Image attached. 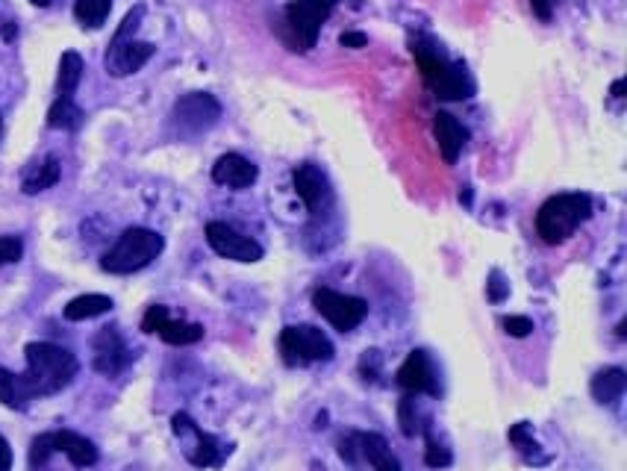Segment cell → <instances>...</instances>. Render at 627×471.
I'll list each match as a JSON object with an SVG mask.
<instances>
[{
	"label": "cell",
	"instance_id": "1",
	"mask_svg": "<svg viewBox=\"0 0 627 471\" xmlns=\"http://www.w3.org/2000/svg\"><path fill=\"white\" fill-rule=\"evenodd\" d=\"M24 357H27V371L18 374V383H21V395L27 404L36 398L62 392L80 371L77 357L51 342H30L24 348Z\"/></svg>",
	"mask_w": 627,
	"mask_h": 471
},
{
	"label": "cell",
	"instance_id": "2",
	"mask_svg": "<svg viewBox=\"0 0 627 471\" xmlns=\"http://www.w3.org/2000/svg\"><path fill=\"white\" fill-rule=\"evenodd\" d=\"M413 56H416L418 71H421L424 83L433 89L436 98H442V101H469L471 95H474V80L466 71V65L445 59V53L439 51L433 42L416 39L413 42Z\"/></svg>",
	"mask_w": 627,
	"mask_h": 471
},
{
	"label": "cell",
	"instance_id": "3",
	"mask_svg": "<svg viewBox=\"0 0 627 471\" xmlns=\"http://www.w3.org/2000/svg\"><path fill=\"white\" fill-rule=\"evenodd\" d=\"M592 218V198L583 192H563L548 198L536 212V233L545 245H563L572 239L580 224Z\"/></svg>",
	"mask_w": 627,
	"mask_h": 471
},
{
	"label": "cell",
	"instance_id": "4",
	"mask_svg": "<svg viewBox=\"0 0 627 471\" xmlns=\"http://www.w3.org/2000/svg\"><path fill=\"white\" fill-rule=\"evenodd\" d=\"M142 18H145V6L142 3L133 6L124 15L121 27L115 30V36L109 42V51H106V74H112V77H130V74H136L139 68H145L151 62V56H154L157 48L151 42H136L133 39V33L139 30Z\"/></svg>",
	"mask_w": 627,
	"mask_h": 471
},
{
	"label": "cell",
	"instance_id": "5",
	"mask_svg": "<svg viewBox=\"0 0 627 471\" xmlns=\"http://www.w3.org/2000/svg\"><path fill=\"white\" fill-rule=\"evenodd\" d=\"M162 248H165V239L159 236L157 230L130 227L106 251L101 268L109 271V274H133V271H142V268H148L151 262L157 260L159 254H162Z\"/></svg>",
	"mask_w": 627,
	"mask_h": 471
},
{
	"label": "cell",
	"instance_id": "6",
	"mask_svg": "<svg viewBox=\"0 0 627 471\" xmlns=\"http://www.w3.org/2000/svg\"><path fill=\"white\" fill-rule=\"evenodd\" d=\"M171 430H174V436L183 445V457L195 469H221L224 460L233 454V445H227L218 436L201 430L189 413H174L171 416Z\"/></svg>",
	"mask_w": 627,
	"mask_h": 471
},
{
	"label": "cell",
	"instance_id": "7",
	"mask_svg": "<svg viewBox=\"0 0 627 471\" xmlns=\"http://www.w3.org/2000/svg\"><path fill=\"white\" fill-rule=\"evenodd\" d=\"M53 454H65L77 469H89L98 463V445L74 430H51V433H42L33 439L30 445V469L39 471Z\"/></svg>",
	"mask_w": 627,
	"mask_h": 471
},
{
	"label": "cell",
	"instance_id": "8",
	"mask_svg": "<svg viewBox=\"0 0 627 471\" xmlns=\"http://www.w3.org/2000/svg\"><path fill=\"white\" fill-rule=\"evenodd\" d=\"M333 354H336L333 342L315 324H292V327H283L280 333V357L289 368L327 363L333 360Z\"/></svg>",
	"mask_w": 627,
	"mask_h": 471
},
{
	"label": "cell",
	"instance_id": "9",
	"mask_svg": "<svg viewBox=\"0 0 627 471\" xmlns=\"http://www.w3.org/2000/svg\"><path fill=\"white\" fill-rule=\"evenodd\" d=\"M339 0H292L286 6V30L292 51H310Z\"/></svg>",
	"mask_w": 627,
	"mask_h": 471
},
{
	"label": "cell",
	"instance_id": "10",
	"mask_svg": "<svg viewBox=\"0 0 627 471\" xmlns=\"http://www.w3.org/2000/svg\"><path fill=\"white\" fill-rule=\"evenodd\" d=\"M218 118H221V104L207 92L183 95L171 109V124H174L177 136H183V139H195V136L212 130L218 124Z\"/></svg>",
	"mask_w": 627,
	"mask_h": 471
},
{
	"label": "cell",
	"instance_id": "11",
	"mask_svg": "<svg viewBox=\"0 0 627 471\" xmlns=\"http://www.w3.org/2000/svg\"><path fill=\"white\" fill-rule=\"evenodd\" d=\"M313 307L321 318H327L339 333H351L357 330L368 315V304L363 298H354V295H345V292H336V289H315L313 292Z\"/></svg>",
	"mask_w": 627,
	"mask_h": 471
},
{
	"label": "cell",
	"instance_id": "12",
	"mask_svg": "<svg viewBox=\"0 0 627 471\" xmlns=\"http://www.w3.org/2000/svg\"><path fill=\"white\" fill-rule=\"evenodd\" d=\"M207 242L218 257L233 262H260L262 254H265L260 242H254L251 236L239 233L236 227H230L224 221H209Z\"/></svg>",
	"mask_w": 627,
	"mask_h": 471
},
{
	"label": "cell",
	"instance_id": "13",
	"mask_svg": "<svg viewBox=\"0 0 627 471\" xmlns=\"http://www.w3.org/2000/svg\"><path fill=\"white\" fill-rule=\"evenodd\" d=\"M395 380H398V386L407 395H430V398H439L442 395L439 374L433 368V360L427 357V351H410V357L404 360V366L398 368Z\"/></svg>",
	"mask_w": 627,
	"mask_h": 471
},
{
	"label": "cell",
	"instance_id": "14",
	"mask_svg": "<svg viewBox=\"0 0 627 471\" xmlns=\"http://www.w3.org/2000/svg\"><path fill=\"white\" fill-rule=\"evenodd\" d=\"M292 183H295V192L298 198L307 204V210L318 215L333 204V189H330V180L327 174L313 165V162H304V165H295L292 171Z\"/></svg>",
	"mask_w": 627,
	"mask_h": 471
},
{
	"label": "cell",
	"instance_id": "15",
	"mask_svg": "<svg viewBox=\"0 0 627 471\" xmlns=\"http://www.w3.org/2000/svg\"><path fill=\"white\" fill-rule=\"evenodd\" d=\"M92 351H95L92 366H95V371L106 374V377L121 374L124 368L133 363V351L127 348V342L121 339V333H118L115 327H104V330L92 339Z\"/></svg>",
	"mask_w": 627,
	"mask_h": 471
},
{
	"label": "cell",
	"instance_id": "16",
	"mask_svg": "<svg viewBox=\"0 0 627 471\" xmlns=\"http://www.w3.org/2000/svg\"><path fill=\"white\" fill-rule=\"evenodd\" d=\"M260 177V168L245 159L242 154H224L218 157V162L212 165V180L218 186H227V189H251Z\"/></svg>",
	"mask_w": 627,
	"mask_h": 471
},
{
	"label": "cell",
	"instance_id": "17",
	"mask_svg": "<svg viewBox=\"0 0 627 471\" xmlns=\"http://www.w3.org/2000/svg\"><path fill=\"white\" fill-rule=\"evenodd\" d=\"M433 136H436L439 154H442V159H445L448 165L457 162V157H460L463 148H466V139H469L466 127H463L451 112H436V115H433Z\"/></svg>",
	"mask_w": 627,
	"mask_h": 471
},
{
	"label": "cell",
	"instance_id": "18",
	"mask_svg": "<svg viewBox=\"0 0 627 471\" xmlns=\"http://www.w3.org/2000/svg\"><path fill=\"white\" fill-rule=\"evenodd\" d=\"M354 442H357L360 460H366L374 471H401L398 457L392 454L389 442L380 433H354Z\"/></svg>",
	"mask_w": 627,
	"mask_h": 471
},
{
	"label": "cell",
	"instance_id": "19",
	"mask_svg": "<svg viewBox=\"0 0 627 471\" xmlns=\"http://www.w3.org/2000/svg\"><path fill=\"white\" fill-rule=\"evenodd\" d=\"M625 389H627L625 368L616 366L598 371V374L592 377V383H589V392H592V398H595L598 404H619L622 395H625Z\"/></svg>",
	"mask_w": 627,
	"mask_h": 471
},
{
	"label": "cell",
	"instance_id": "20",
	"mask_svg": "<svg viewBox=\"0 0 627 471\" xmlns=\"http://www.w3.org/2000/svg\"><path fill=\"white\" fill-rule=\"evenodd\" d=\"M59 177H62V165H59V159L45 157L42 162L30 165V171H27V174H24V180H21V192H24V195H39V192H48V189H53V186L59 183Z\"/></svg>",
	"mask_w": 627,
	"mask_h": 471
},
{
	"label": "cell",
	"instance_id": "21",
	"mask_svg": "<svg viewBox=\"0 0 627 471\" xmlns=\"http://www.w3.org/2000/svg\"><path fill=\"white\" fill-rule=\"evenodd\" d=\"M80 77H83V56L77 51H65L59 59V74H56V98L74 101Z\"/></svg>",
	"mask_w": 627,
	"mask_h": 471
},
{
	"label": "cell",
	"instance_id": "22",
	"mask_svg": "<svg viewBox=\"0 0 627 471\" xmlns=\"http://www.w3.org/2000/svg\"><path fill=\"white\" fill-rule=\"evenodd\" d=\"M507 436H510V442L516 445V451L522 454V460L527 466H548L551 463V454H542L539 442L533 439V427L527 421L513 424Z\"/></svg>",
	"mask_w": 627,
	"mask_h": 471
},
{
	"label": "cell",
	"instance_id": "23",
	"mask_svg": "<svg viewBox=\"0 0 627 471\" xmlns=\"http://www.w3.org/2000/svg\"><path fill=\"white\" fill-rule=\"evenodd\" d=\"M159 339L168 342V345H195L204 339V324H195V321H174L171 315L157 327Z\"/></svg>",
	"mask_w": 627,
	"mask_h": 471
},
{
	"label": "cell",
	"instance_id": "24",
	"mask_svg": "<svg viewBox=\"0 0 627 471\" xmlns=\"http://www.w3.org/2000/svg\"><path fill=\"white\" fill-rule=\"evenodd\" d=\"M112 310V298L106 295H80L74 301H68V307L62 310V315L68 321H86V318H98Z\"/></svg>",
	"mask_w": 627,
	"mask_h": 471
},
{
	"label": "cell",
	"instance_id": "25",
	"mask_svg": "<svg viewBox=\"0 0 627 471\" xmlns=\"http://www.w3.org/2000/svg\"><path fill=\"white\" fill-rule=\"evenodd\" d=\"M421 433H424V463L430 466V469H448L451 463H454V454H451V448L442 442V439H436V433H433V421L424 419L421 424Z\"/></svg>",
	"mask_w": 627,
	"mask_h": 471
},
{
	"label": "cell",
	"instance_id": "26",
	"mask_svg": "<svg viewBox=\"0 0 627 471\" xmlns=\"http://www.w3.org/2000/svg\"><path fill=\"white\" fill-rule=\"evenodd\" d=\"M83 109L68 101V98H56L48 109V127L51 130H77L83 124Z\"/></svg>",
	"mask_w": 627,
	"mask_h": 471
},
{
	"label": "cell",
	"instance_id": "27",
	"mask_svg": "<svg viewBox=\"0 0 627 471\" xmlns=\"http://www.w3.org/2000/svg\"><path fill=\"white\" fill-rule=\"evenodd\" d=\"M109 12H112V0H74V18L89 30L104 27Z\"/></svg>",
	"mask_w": 627,
	"mask_h": 471
},
{
	"label": "cell",
	"instance_id": "28",
	"mask_svg": "<svg viewBox=\"0 0 627 471\" xmlns=\"http://www.w3.org/2000/svg\"><path fill=\"white\" fill-rule=\"evenodd\" d=\"M0 404L9 407V410H27L30 404L24 401L21 395V383H18V374H12L9 368L0 366Z\"/></svg>",
	"mask_w": 627,
	"mask_h": 471
},
{
	"label": "cell",
	"instance_id": "29",
	"mask_svg": "<svg viewBox=\"0 0 627 471\" xmlns=\"http://www.w3.org/2000/svg\"><path fill=\"white\" fill-rule=\"evenodd\" d=\"M398 424H401V433H404L407 439H413L416 433H421L416 395H404V398H401V404H398Z\"/></svg>",
	"mask_w": 627,
	"mask_h": 471
},
{
	"label": "cell",
	"instance_id": "30",
	"mask_svg": "<svg viewBox=\"0 0 627 471\" xmlns=\"http://www.w3.org/2000/svg\"><path fill=\"white\" fill-rule=\"evenodd\" d=\"M486 298H489L492 304H504V301L510 298V283L504 280V274H501L498 268H492V271H489V280H486Z\"/></svg>",
	"mask_w": 627,
	"mask_h": 471
},
{
	"label": "cell",
	"instance_id": "31",
	"mask_svg": "<svg viewBox=\"0 0 627 471\" xmlns=\"http://www.w3.org/2000/svg\"><path fill=\"white\" fill-rule=\"evenodd\" d=\"M24 257V242L18 236H0V265L18 262Z\"/></svg>",
	"mask_w": 627,
	"mask_h": 471
},
{
	"label": "cell",
	"instance_id": "32",
	"mask_svg": "<svg viewBox=\"0 0 627 471\" xmlns=\"http://www.w3.org/2000/svg\"><path fill=\"white\" fill-rule=\"evenodd\" d=\"M380 368H383V354L377 351V348H371L366 351L363 357H360V374H363V380H377L380 377Z\"/></svg>",
	"mask_w": 627,
	"mask_h": 471
},
{
	"label": "cell",
	"instance_id": "33",
	"mask_svg": "<svg viewBox=\"0 0 627 471\" xmlns=\"http://www.w3.org/2000/svg\"><path fill=\"white\" fill-rule=\"evenodd\" d=\"M504 330H507L510 336H516V339H524V336L533 333V321H530L527 315H507V318H504Z\"/></svg>",
	"mask_w": 627,
	"mask_h": 471
},
{
	"label": "cell",
	"instance_id": "34",
	"mask_svg": "<svg viewBox=\"0 0 627 471\" xmlns=\"http://www.w3.org/2000/svg\"><path fill=\"white\" fill-rule=\"evenodd\" d=\"M168 318V307H162V304H154V307H148V313L142 318V330L145 333H157V327Z\"/></svg>",
	"mask_w": 627,
	"mask_h": 471
},
{
	"label": "cell",
	"instance_id": "35",
	"mask_svg": "<svg viewBox=\"0 0 627 471\" xmlns=\"http://www.w3.org/2000/svg\"><path fill=\"white\" fill-rule=\"evenodd\" d=\"M557 3H560V0H530V9H533V15H536L539 21H551Z\"/></svg>",
	"mask_w": 627,
	"mask_h": 471
},
{
	"label": "cell",
	"instance_id": "36",
	"mask_svg": "<svg viewBox=\"0 0 627 471\" xmlns=\"http://www.w3.org/2000/svg\"><path fill=\"white\" fill-rule=\"evenodd\" d=\"M339 45H342V48L357 51V48H366L368 36L366 33H342V36H339Z\"/></svg>",
	"mask_w": 627,
	"mask_h": 471
},
{
	"label": "cell",
	"instance_id": "37",
	"mask_svg": "<svg viewBox=\"0 0 627 471\" xmlns=\"http://www.w3.org/2000/svg\"><path fill=\"white\" fill-rule=\"evenodd\" d=\"M9 469H12V448H9V442L0 436V471Z\"/></svg>",
	"mask_w": 627,
	"mask_h": 471
},
{
	"label": "cell",
	"instance_id": "38",
	"mask_svg": "<svg viewBox=\"0 0 627 471\" xmlns=\"http://www.w3.org/2000/svg\"><path fill=\"white\" fill-rule=\"evenodd\" d=\"M622 92H625V80H616V83L610 86V95H613V98H625Z\"/></svg>",
	"mask_w": 627,
	"mask_h": 471
},
{
	"label": "cell",
	"instance_id": "39",
	"mask_svg": "<svg viewBox=\"0 0 627 471\" xmlns=\"http://www.w3.org/2000/svg\"><path fill=\"white\" fill-rule=\"evenodd\" d=\"M3 36H6V39H9V42H12V39H15V24H9V27H6V30H3Z\"/></svg>",
	"mask_w": 627,
	"mask_h": 471
},
{
	"label": "cell",
	"instance_id": "40",
	"mask_svg": "<svg viewBox=\"0 0 627 471\" xmlns=\"http://www.w3.org/2000/svg\"><path fill=\"white\" fill-rule=\"evenodd\" d=\"M460 201H463V204H471V189H469V186H466V192H460Z\"/></svg>",
	"mask_w": 627,
	"mask_h": 471
},
{
	"label": "cell",
	"instance_id": "41",
	"mask_svg": "<svg viewBox=\"0 0 627 471\" xmlns=\"http://www.w3.org/2000/svg\"><path fill=\"white\" fill-rule=\"evenodd\" d=\"M30 3H33V6H48L51 0H30Z\"/></svg>",
	"mask_w": 627,
	"mask_h": 471
},
{
	"label": "cell",
	"instance_id": "42",
	"mask_svg": "<svg viewBox=\"0 0 627 471\" xmlns=\"http://www.w3.org/2000/svg\"><path fill=\"white\" fill-rule=\"evenodd\" d=\"M0 127H3V121H0Z\"/></svg>",
	"mask_w": 627,
	"mask_h": 471
}]
</instances>
